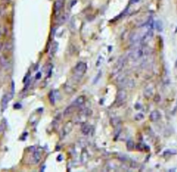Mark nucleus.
<instances>
[{
  "label": "nucleus",
  "mask_w": 177,
  "mask_h": 172,
  "mask_svg": "<svg viewBox=\"0 0 177 172\" xmlns=\"http://www.w3.org/2000/svg\"><path fill=\"white\" fill-rule=\"evenodd\" d=\"M55 92L54 91H51L48 94V98H49V101L52 105H54L55 104Z\"/></svg>",
  "instance_id": "2eb2a0df"
},
{
  "label": "nucleus",
  "mask_w": 177,
  "mask_h": 172,
  "mask_svg": "<svg viewBox=\"0 0 177 172\" xmlns=\"http://www.w3.org/2000/svg\"><path fill=\"white\" fill-rule=\"evenodd\" d=\"M86 69H87V66L85 62H79L74 68V73L77 76L81 77L86 72Z\"/></svg>",
  "instance_id": "f03ea898"
},
{
  "label": "nucleus",
  "mask_w": 177,
  "mask_h": 172,
  "mask_svg": "<svg viewBox=\"0 0 177 172\" xmlns=\"http://www.w3.org/2000/svg\"><path fill=\"white\" fill-rule=\"evenodd\" d=\"M126 98H127V93L125 92V90H119V92H117V94L116 104H117V105L123 104L125 101Z\"/></svg>",
  "instance_id": "20e7f679"
},
{
  "label": "nucleus",
  "mask_w": 177,
  "mask_h": 172,
  "mask_svg": "<svg viewBox=\"0 0 177 172\" xmlns=\"http://www.w3.org/2000/svg\"><path fill=\"white\" fill-rule=\"evenodd\" d=\"M161 119V113L158 111H153L150 114V120L152 122H156Z\"/></svg>",
  "instance_id": "423d86ee"
},
{
  "label": "nucleus",
  "mask_w": 177,
  "mask_h": 172,
  "mask_svg": "<svg viewBox=\"0 0 177 172\" xmlns=\"http://www.w3.org/2000/svg\"><path fill=\"white\" fill-rule=\"evenodd\" d=\"M126 62H127V58H126V57L125 56H121L120 58L117 60V64H116V66H115V68L113 69V73L116 74L117 72L121 71L124 68V67L125 66Z\"/></svg>",
  "instance_id": "7ed1b4c3"
},
{
  "label": "nucleus",
  "mask_w": 177,
  "mask_h": 172,
  "mask_svg": "<svg viewBox=\"0 0 177 172\" xmlns=\"http://www.w3.org/2000/svg\"><path fill=\"white\" fill-rule=\"evenodd\" d=\"M140 0H131V4H136V3H138Z\"/></svg>",
  "instance_id": "5701e85b"
},
{
  "label": "nucleus",
  "mask_w": 177,
  "mask_h": 172,
  "mask_svg": "<svg viewBox=\"0 0 177 172\" xmlns=\"http://www.w3.org/2000/svg\"><path fill=\"white\" fill-rule=\"evenodd\" d=\"M135 108H136L137 110H139V109L141 108V106H140V104H137V105L135 106Z\"/></svg>",
  "instance_id": "b1692460"
},
{
  "label": "nucleus",
  "mask_w": 177,
  "mask_h": 172,
  "mask_svg": "<svg viewBox=\"0 0 177 172\" xmlns=\"http://www.w3.org/2000/svg\"><path fill=\"white\" fill-rule=\"evenodd\" d=\"M41 160V154L39 151H35L33 152V155H32V161H33V163L34 164H37Z\"/></svg>",
  "instance_id": "9d476101"
},
{
  "label": "nucleus",
  "mask_w": 177,
  "mask_h": 172,
  "mask_svg": "<svg viewBox=\"0 0 177 172\" xmlns=\"http://www.w3.org/2000/svg\"><path fill=\"white\" fill-rule=\"evenodd\" d=\"M100 76H101V72L99 71V74H98V76H97V79H95V80H94L93 82H94V83H95V82H97V81H98V80H99V77H100Z\"/></svg>",
  "instance_id": "412c9836"
},
{
  "label": "nucleus",
  "mask_w": 177,
  "mask_h": 172,
  "mask_svg": "<svg viewBox=\"0 0 177 172\" xmlns=\"http://www.w3.org/2000/svg\"><path fill=\"white\" fill-rule=\"evenodd\" d=\"M62 8V0H56L54 3V13L58 15L61 12Z\"/></svg>",
  "instance_id": "0eeeda50"
},
{
  "label": "nucleus",
  "mask_w": 177,
  "mask_h": 172,
  "mask_svg": "<svg viewBox=\"0 0 177 172\" xmlns=\"http://www.w3.org/2000/svg\"><path fill=\"white\" fill-rule=\"evenodd\" d=\"M148 54V50H147V48L143 45H140L137 48H135L133 50H131L130 52V58L132 61H137L139 59H141L142 57L145 54Z\"/></svg>",
  "instance_id": "f257e3e1"
},
{
  "label": "nucleus",
  "mask_w": 177,
  "mask_h": 172,
  "mask_svg": "<svg viewBox=\"0 0 177 172\" xmlns=\"http://www.w3.org/2000/svg\"><path fill=\"white\" fill-rule=\"evenodd\" d=\"M154 94V87L153 86H149V87H147L144 90V93H143V95L145 98L147 99H150L151 98V96H153Z\"/></svg>",
  "instance_id": "39448f33"
},
{
  "label": "nucleus",
  "mask_w": 177,
  "mask_h": 172,
  "mask_svg": "<svg viewBox=\"0 0 177 172\" xmlns=\"http://www.w3.org/2000/svg\"><path fill=\"white\" fill-rule=\"evenodd\" d=\"M72 129H73V123H72L71 121H69V122H68V123L64 126V127H63V129H62L63 135H64V136H65V135H68V134L72 131Z\"/></svg>",
  "instance_id": "1a4fd4ad"
},
{
  "label": "nucleus",
  "mask_w": 177,
  "mask_h": 172,
  "mask_svg": "<svg viewBox=\"0 0 177 172\" xmlns=\"http://www.w3.org/2000/svg\"><path fill=\"white\" fill-rule=\"evenodd\" d=\"M156 27L157 28V31H162V23L160 21L156 23Z\"/></svg>",
  "instance_id": "a211bd4d"
},
{
  "label": "nucleus",
  "mask_w": 177,
  "mask_h": 172,
  "mask_svg": "<svg viewBox=\"0 0 177 172\" xmlns=\"http://www.w3.org/2000/svg\"><path fill=\"white\" fill-rule=\"evenodd\" d=\"M126 147H127V149H128L129 151H131V150L134 149V147H135V144H134L133 140L130 139V140L127 141V143H126Z\"/></svg>",
  "instance_id": "dca6fc26"
},
{
  "label": "nucleus",
  "mask_w": 177,
  "mask_h": 172,
  "mask_svg": "<svg viewBox=\"0 0 177 172\" xmlns=\"http://www.w3.org/2000/svg\"><path fill=\"white\" fill-rule=\"evenodd\" d=\"M88 159V154L86 151H83V152L81 153V162L86 163Z\"/></svg>",
  "instance_id": "f3484780"
},
{
  "label": "nucleus",
  "mask_w": 177,
  "mask_h": 172,
  "mask_svg": "<svg viewBox=\"0 0 177 172\" xmlns=\"http://www.w3.org/2000/svg\"><path fill=\"white\" fill-rule=\"evenodd\" d=\"M9 100L10 99H8V95L5 94L4 97H3V100H2V111H5L6 109L8 102H9Z\"/></svg>",
  "instance_id": "ddd939ff"
},
{
  "label": "nucleus",
  "mask_w": 177,
  "mask_h": 172,
  "mask_svg": "<svg viewBox=\"0 0 177 172\" xmlns=\"http://www.w3.org/2000/svg\"><path fill=\"white\" fill-rule=\"evenodd\" d=\"M41 76H42V74L39 72V73H37V74H36V80H39Z\"/></svg>",
  "instance_id": "4be33fe9"
},
{
  "label": "nucleus",
  "mask_w": 177,
  "mask_h": 172,
  "mask_svg": "<svg viewBox=\"0 0 177 172\" xmlns=\"http://www.w3.org/2000/svg\"><path fill=\"white\" fill-rule=\"evenodd\" d=\"M85 102H86V98H85V96L80 95V96H79V97H77V98L75 99V100H74V106H80L84 105Z\"/></svg>",
  "instance_id": "6e6552de"
},
{
  "label": "nucleus",
  "mask_w": 177,
  "mask_h": 172,
  "mask_svg": "<svg viewBox=\"0 0 177 172\" xmlns=\"http://www.w3.org/2000/svg\"><path fill=\"white\" fill-rule=\"evenodd\" d=\"M14 91H15V84H14V81H12V83H11V97L14 95Z\"/></svg>",
  "instance_id": "aec40b11"
},
{
  "label": "nucleus",
  "mask_w": 177,
  "mask_h": 172,
  "mask_svg": "<svg viewBox=\"0 0 177 172\" xmlns=\"http://www.w3.org/2000/svg\"><path fill=\"white\" fill-rule=\"evenodd\" d=\"M168 153H169L168 155H174V154H176V151H172V150H168V151H164V155H167Z\"/></svg>",
  "instance_id": "6ab92c4d"
},
{
  "label": "nucleus",
  "mask_w": 177,
  "mask_h": 172,
  "mask_svg": "<svg viewBox=\"0 0 177 172\" xmlns=\"http://www.w3.org/2000/svg\"><path fill=\"white\" fill-rule=\"evenodd\" d=\"M110 122H111V125L114 128L119 127V126L121 125V120H120L119 118H111V120H110Z\"/></svg>",
  "instance_id": "9b49d317"
},
{
  "label": "nucleus",
  "mask_w": 177,
  "mask_h": 172,
  "mask_svg": "<svg viewBox=\"0 0 177 172\" xmlns=\"http://www.w3.org/2000/svg\"><path fill=\"white\" fill-rule=\"evenodd\" d=\"M91 131V126L89 125H83L81 126V132L84 134V135H88Z\"/></svg>",
  "instance_id": "f8f14e48"
},
{
  "label": "nucleus",
  "mask_w": 177,
  "mask_h": 172,
  "mask_svg": "<svg viewBox=\"0 0 177 172\" xmlns=\"http://www.w3.org/2000/svg\"><path fill=\"white\" fill-rule=\"evenodd\" d=\"M74 106L72 105V106H69L68 107L66 108V110L64 111V116H68V115H70V114L74 112Z\"/></svg>",
  "instance_id": "4468645a"
}]
</instances>
